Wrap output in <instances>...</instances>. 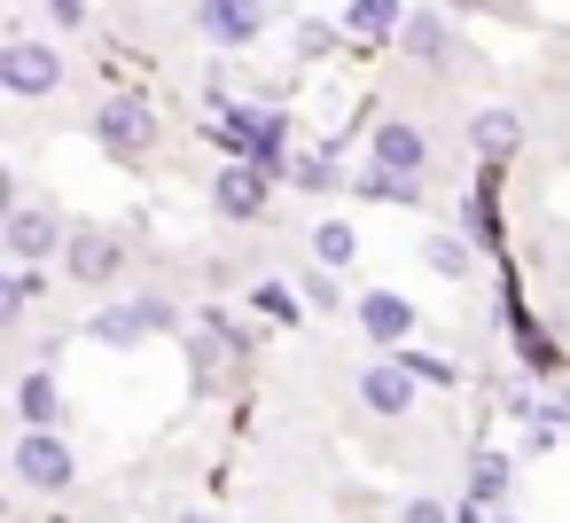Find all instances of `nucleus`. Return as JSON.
<instances>
[{
	"instance_id": "nucleus-16",
	"label": "nucleus",
	"mask_w": 570,
	"mask_h": 523,
	"mask_svg": "<svg viewBox=\"0 0 570 523\" xmlns=\"http://www.w3.org/2000/svg\"><path fill=\"white\" fill-rule=\"evenodd\" d=\"M227 141H243L250 157H274V149H282V118H274V110H235Z\"/></svg>"
},
{
	"instance_id": "nucleus-12",
	"label": "nucleus",
	"mask_w": 570,
	"mask_h": 523,
	"mask_svg": "<svg viewBox=\"0 0 570 523\" xmlns=\"http://www.w3.org/2000/svg\"><path fill=\"white\" fill-rule=\"evenodd\" d=\"M399 40H406L414 63H445V56H453V32H445L438 9H406V32H399Z\"/></svg>"
},
{
	"instance_id": "nucleus-18",
	"label": "nucleus",
	"mask_w": 570,
	"mask_h": 523,
	"mask_svg": "<svg viewBox=\"0 0 570 523\" xmlns=\"http://www.w3.org/2000/svg\"><path fill=\"white\" fill-rule=\"evenodd\" d=\"M352 250H360V235H352L344 219H321V227H313V258H321V266H344Z\"/></svg>"
},
{
	"instance_id": "nucleus-19",
	"label": "nucleus",
	"mask_w": 570,
	"mask_h": 523,
	"mask_svg": "<svg viewBox=\"0 0 570 523\" xmlns=\"http://www.w3.org/2000/svg\"><path fill=\"white\" fill-rule=\"evenodd\" d=\"M422 258H430L445 282H461V274H469V243H461V235H430V243H422Z\"/></svg>"
},
{
	"instance_id": "nucleus-11",
	"label": "nucleus",
	"mask_w": 570,
	"mask_h": 523,
	"mask_svg": "<svg viewBox=\"0 0 570 523\" xmlns=\"http://www.w3.org/2000/svg\"><path fill=\"white\" fill-rule=\"evenodd\" d=\"M399 32H406L399 0H352L344 9V40H399Z\"/></svg>"
},
{
	"instance_id": "nucleus-15",
	"label": "nucleus",
	"mask_w": 570,
	"mask_h": 523,
	"mask_svg": "<svg viewBox=\"0 0 570 523\" xmlns=\"http://www.w3.org/2000/svg\"><path fill=\"white\" fill-rule=\"evenodd\" d=\"M17 414H24L32 430H56V414H63V391H56V375H40V367H32V375L17 383Z\"/></svg>"
},
{
	"instance_id": "nucleus-9",
	"label": "nucleus",
	"mask_w": 570,
	"mask_h": 523,
	"mask_svg": "<svg viewBox=\"0 0 570 523\" xmlns=\"http://www.w3.org/2000/svg\"><path fill=\"white\" fill-rule=\"evenodd\" d=\"M63 243V227H56V211H40V204H24V211H9V258H48Z\"/></svg>"
},
{
	"instance_id": "nucleus-13",
	"label": "nucleus",
	"mask_w": 570,
	"mask_h": 523,
	"mask_svg": "<svg viewBox=\"0 0 570 523\" xmlns=\"http://www.w3.org/2000/svg\"><path fill=\"white\" fill-rule=\"evenodd\" d=\"M367 157H375V165H391V172H422V157H430V141H422L414 126H375V141H367Z\"/></svg>"
},
{
	"instance_id": "nucleus-26",
	"label": "nucleus",
	"mask_w": 570,
	"mask_h": 523,
	"mask_svg": "<svg viewBox=\"0 0 570 523\" xmlns=\"http://www.w3.org/2000/svg\"><path fill=\"white\" fill-rule=\"evenodd\" d=\"M484 523H515V515H508V507H492V515H484Z\"/></svg>"
},
{
	"instance_id": "nucleus-10",
	"label": "nucleus",
	"mask_w": 570,
	"mask_h": 523,
	"mask_svg": "<svg viewBox=\"0 0 570 523\" xmlns=\"http://www.w3.org/2000/svg\"><path fill=\"white\" fill-rule=\"evenodd\" d=\"M414 383H422L414 367H367V375H360V398H367L375 414H406V406H414Z\"/></svg>"
},
{
	"instance_id": "nucleus-5",
	"label": "nucleus",
	"mask_w": 570,
	"mask_h": 523,
	"mask_svg": "<svg viewBox=\"0 0 570 523\" xmlns=\"http://www.w3.org/2000/svg\"><path fill=\"white\" fill-rule=\"evenodd\" d=\"M95 134H102V149H118V157H134V149H149V134H157V118H149V102H102L95 110Z\"/></svg>"
},
{
	"instance_id": "nucleus-2",
	"label": "nucleus",
	"mask_w": 570,
	"mask_h": 523,
	"mask_svg": "<svg viewBox=\"0 0 570 523\" xmlns=\"http://www.w3.org/2000/svg\"><path fill=\"white\" fill-rule=\"evenodd\" d=\"M118 258H126V243H118L110 227H79V235H63V274L87 282V289L118 282Z\"/></svg>"
},
{
	"instance_id": "nucleus-3",
	"label": "nucleus",
	"mask_w": 570,
	"mask_h": 523,
	"mask_svg": "<svg viewBox=\"0 0 570 523\" xmlns=\"http://www.w3.org/2000/svg\"><path fill=\"white\" fill-rule=\"evenodd\" d=\"M0 79H9V95H56L63 87V56L40 48V40H9L0 48Z\"/></svg>"
},
{
	"instance_id": "nucleus-17",
	"label": "nucleus",
	"mask_w": 570,
	"mask_h": 523,
	"mask_svg": "<svg viewBox=\"0 0 570 523\" xmlns=\"http://www.w3.org/2000/svg\"><path fill=\"white\" fill-rule=\"evenodd\" d=\"M360 196H375V204H414V172H391V165H375V157H367Z\"/></svg>"
},
{
	"instance_id": "nucleus-1",
	"label": "nucleus",
	"mask_w": 570,
	"mask_h": 523,
	"mask_svg": "<svg viewBox=\"0 0 570 523\" xmlns=\"http://www.w3.org/2000/svg\"><path fill=\"white\" fill-rule=\"evenodd\" d=\"M17 476H24L32 492H63V484L79 476V461H71V445H63L56 430H32V422H24V437H17Z\"/></svg>"
},
{
	"instance_id": "nucleus-6",
	"label": "nucleus",
	"mask_w": 570,
	"mask_h": 523,
	"mask_svg": "<svg viewBox=\"0 0 570 523\" xmlns=\"http://www.w3.org/2000/svg\"><path fill=\"white\" fill-rule=\"evenodd\" d=\"M212 204H219V219H258L266 211V172L258 165H227L212 180Z\"/></svg>"
},
{
	"instance_id": "nucleus-23",
	"label": "nucleus",
	"mask_w": 570,
	"mask_h": 523,
	"mask_svg": "<svg viewBox=\"0 0 570 523\" xmlns=\"http://www.w3.org/2000/svg\"><path fill=\"white\" fill-rule=\"evenodd\" d=\"M399 523H453V515H445L438 500H406V507H399Z\"/></svg>"
},
{
	"instance_id": "nucleus-25",
	"label": "nucleus",
	"mask_w": 570,
	"mask_h": 523,
	"mask_svg": "<svg viewBox=\"0 0 570 523\" xmlns=\"http://www.w3.org/2000/svg\"><path fill=\"white\" fill-rule=\"evenodd\" d=\"M297 180H305V188H328L336 172H328V157H305V165H297Z\"/></svg>"
},
{
	"instance_id": "nucleus-24",
	"label": "nucleus",
	"mask_w": 570,
	"mask_h": 523,
	"mask_svg": "<svg viewBox=\"0 0 570 523\" xmlns=\"http://www.w3.org/2000/svg\"><path fill=\"white\" fill-rule=\"evenodd\" d=\"M48 17H56L63 32H79V24H87V0H48Z\"/></svg>"
},
{
	"instance_id": "nucleus-7",
	"label": "nucleus",
	"mask_w": 570,
	"mask_h": 523,
	"mask_svg": "<svg viewBox=\"0 0 570 523\" xmlns=\"http://www.w3.org/2000/svg\"><path fill=\"white\" fill-rule=\"evenodd\" d=\"M173 313L157 305V297H141V305H102L95 313V344H141L149 328H165Z\"/></svg>"
},
{
	"instance_id": "nucleus-22",
	"label": "nucleus",
	"mask_w": 570,
	"mask_h": 523,
	"mask_svg": "<svg viewBox=\"0 0 570 523\" xmlns=\"http://www.w3.org/2000/svg\"><path fill=\"white\" fill-rule=\"evenodd\" d=\"M305 305H313V313H336V282H328V266L305 274Z\"/></svg>"
},
{
	"instance_id": "nucleus-20",
	"label": "nucleus",
	"mask_w": 570,
	"mask_h": 523,
	"mask_svg": "<svg viewBox=\"0 0 570 523\" xmlns=\"http://www.w3.org/2000/svg\"><path fill=\"white\" fill-rule=\"evenodd\" d=\"M469 484H476V500L492 507V500L508 492V453H476V461H469Z\"/></svg>"
},
{
	"instance_id": "nucleus-27",
	"label": "nucleus",
	"mask_w": 570,
	"mask_h": 523,
	"mask_svg": "<svg viewBox=\"0 0 570 523\" xmlns=\"http://www.w3.org/2000/svg\"><path fill=\"white\" fill-rule=\"evenodd\" d=\"M453 9H484V0H453Z\"/></svg>"
},
{
	"instance_id": "nucleus-21",
	"label": "nucleus",
	"mask_w": 570,
	"mask_h": 523,
	"mask_svg": "<svg viewBox=\"0 0 570 523\" xmlns=\"http://www.w3.org/2000/svg\"><path fill=\"white\" fill-rule=\"evenodd\" d=\"M24 305H32V282L9 274V289H0V320H24Z\"/></svg>"
},
{
	"instance_id": "nucleus-4",
	"label": "nucleus",
	"mask_w": 570,
	"mask_h": 523,
	"mask_svg": "<svg viewBox=\"0 0 570 523\" xmlns=\"http://www.w3.org/2000/svg\"><path fill=\"white\" fill-rule=\"evenodd\" d=\"M196 24H204V40H219V48H250V40L266 32V9H258V0H204Z\"/></svg>"
},
{
	"instance_id": "nucleus-28",
	"label": "nucleus",
	"mask_w": 570,
	"mask_h": 523,
	"mask_svg": "<svg viewBox=\"0 0 570 523\" xmlns=\"http://www.w3.org/2000/svg\"><path fill=\"white\" fill-rule=\"evenodd\" d=\"M180 523H204V515H180Z\"/></svg>"
},
{
	"instance_id": "nucleus-8",
	"label": "nucleus",
	"mask_w": 570,
	"mask_h": 523,
	"mask_svg": "<svg viewBox=\"0 0 570 523\" xmlns=\"http://www.w3.org/2000/svg\"><path fill=\"white\" fill-rule=\"evenodd\" d=\"M360 328H367L375 344H406V336H414V305H406L399 289H367V297H360Z\"/></svg>"
},
{
	"instance_id": "nucleus-14",
	"label": "nucleus",
	"mask_w": 570,
	"mask_h": 523,
	"mask_svg": "<svg viewBox=\"0 0 570 523\" xmlns=\"http://www.w3.org/2000/svg\"><path fill=\"white\" fill-rule=\"evenodd\" d=\"M515 141H523V118H515V110H476V118H469V149H476V157H508Z\"/></svg>"
}]
</instances>
